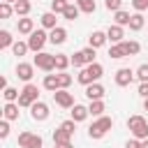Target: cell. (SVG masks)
I'll list each match as a JSON object with an SVG mask.
<instances>
[{
    "label": "cell",
    "mask_w": 148,
    "mask_h": 148,
    "mask_svg": "<svg viewBox=\"0 0 148 148\" xmlns=\"http://www.w3.org/2000/svg\"><path fill=\"white\" fill-rule=\"evenodd\" d=\"M146 25V18H143V14L141 12H136V14H132V18H130V30H141Z\"/></svg>",
    "instance_id": "44dd1931"
},
{
    "label": "cell",
    "mask_w": 148,
    "mask_h": 148,
    "mask_svg": "<svg viewBox=\"0 0 148 148\" xmlns=\"http://www.w3.org/2000/svg\"><path fill=\"white\" fill-rule=\"evenodd\" d=\"M120 5H123V0H104V7H106L109 12H118Z\"/></svg>",
    "instance_id": "f35d334b"
},
{
    "label": "cell",
    "mask_w": 148,
    "mask_h": 148,
    "mask_svg": "<svg viewBox=\"0 0 148 148\" xmlns=\"http://www.w3.org/2000/svg\"><path fill=\"white\" fill-rule=\"evenodd\" d=\"M37 97H39L37 86H35V83H25V88H23L21 95H18V106H32V104L37 102Z\"/></svg>",
    "instance_id": "277c9868"
},
{
    "label": "cell",
    "mask_w": 148,
    "mask_h": 148,
    "mask_svg": "<svg viewBox=\"0 0 148 148\" xmlns=\"http://www.w3.org/2000/svg\"><path fill=\"white\" fill-rule=\"evenodd\" d=\"M127 130L134 134V139H148V120L143 116H130L127 118Z\"/></svg>",
    "instance_id": "7a4b0ae2"
},
{
    "label": "cell",
    "mask_w": 148,
    "mask_h": 148,
    "mask_svg": "<svg viewBox=\"0 0 148 148\" xmlns=\"http://www.w3.org/2000/svg\"><path fill=\"white\" fill-rule=\"evenodd\" d=\"M53 143H72V132L60 125V127L53 132Z\"/></svg>",
    "instance_id": "9a60e30c"
},
{
    "label": "cell",
    "mask_w": 148,
    "mask_h": 148,
    "mask_svg": "<svg viewBox=\"0 0 148 148\" xmlns=\"http://www.w3.org/2000/svg\"><path fill=\"white\" fill-rule=\"evenodd\" d=\"M143 109H146V111H148V97H146V99H143Z\"/></svg>",
    "instance_id": "7dc6e473"
},
{
    "label": "cell",
    "mask_w": 148,
    "mask_h": 148,
    "mask_svg": "<svg viewBox=\"0 0 148 148\" xmlns=\"http://www.w3.org/2000/svg\"><path fill=\"white\" fill-rule=\"evenodd\" d=\"M79 14H81V9H79V5H67V9L62 12V16L67 18V21H74V18H79Z\"/></svg>",
    "instance_id": "484cf974"
},
{
    "label": "cell",
    "mask_w": 148,
    "mask_h": 148,
    "mask_svg": "<svg viewBox=\"0 0 148 148\" xmlns=\"http://www.w3.org/2000/svg\"><path fill=\"white\" fill-rule=\"evenodd\" d=\"M32 30H35V21L28 18V16H21V18H18V32H21V35H30Z\"/></svg>",
    "instance_id": "ac0fdd59"
},
{
    "label": "cell",
    "mask_w": 148,
    "mask_h": 148,
    "mask_svg": "<svg viewBox=\"0 0 148 148\" xmlns=\"http://www.w3.org/2000/svg\"><path fill=\"white\" fill-rule=\"evenodd\" d=\"M2 2H18V0H2Z\"/></svg>",
    "instance_id": "c3c4849f"
},
{
    "label": "cell",
    "mask_w": 148,
    "mask_h": 148,
    "mask_svg": "<svg viewBox=\"0 0 148 148\" xmlns=\"http://www.w3.org/2000/svg\"><path fill=\"white\" fill-rule=\"evenodd\" d=\"M136 79L143 83V81H148V62L146 65H139V69H136Z\"/></svg>",
    "instance_id": "8d00e7d4"
},
{
    "label": "cell",
    "mask_w": 148,
    "mask_h": 148,
    "mask_svg": "<svg viewBox=\"0 0 148 148\" xmlns=\"http://www.w3.org/2000/svg\"><path fill=\"white\" fill-rule=\"evenodd\" d=\"M90 116V111H88V106H81V104H74L72 106V120H76V123H81V120H86Z\"/></svg>",
    "instance_id": "e0dca14e"
},
{
    "label": "cell",
    "mask_w": 148,
    "mask_h": 148,
    "mask_svg": "<svg viewBox=\"0 0 148 148\" xmlns=\"http://www.w3.org/2000/svg\"><path fill=\"white\" fill-rule=\"evenodd\" d=\"M125 148H141V139H130L125 143Z\"/></svg>",
    "instance_id": "ee69618b"
},
{
    "label": "cell",
    "mask_w": 148,
    "mask_h": 148,
    "mask_svg": "<svg viewBox=\"0 0 148 148\" xmlns=\"http://www.w3.org/2000/svg\"><path fill=\"white\" fill-rule=\"evenodd\" d=\"M139 95H141V97H143V99H146V97H148V81H143V83H141V86H139Z\"/></svg>",
    "instance_id": "7bdbcfd3"
},
{
    "label": "cell",
    "mask_w": 148,
    "mask_h": 148,
    "mask_svg": "<svg viewBox=\"0 0 148 148\" xmlns=\"http://www.w3.org/2000/svg\"><path fill=\"white\" fill-rule=\"evenodd\" d=\"M12 51H14V56H25L30 51V46H28V42H14Z\"/></svg>",
    "instance_id": "1f68e13d"
},
{
    "label": "cell",
    "mask_w": 148,
    "mask_h": 148,
    "mask_svg": "<svg viewBox=\"0 0 148 148\" xmlns=\"http://www.w3.org/2000/svg\"><path fill=\"white\" fill-rule=\"evenodd\" d=\"M18 146L21 148H42V136L32 132H21L18 134Z\"/></svg>",
    "instance_id": "52a82bcc"
},
{
    "label": "cell",
    "mask_w": 148,
    "mask_h": 148,
    "mask_svg": "<svg viewBox=\"0 0 148 148\" xmlns=\"http://www.w3.org/2000/svg\"><path fill=\"white\" fill-rule=\"evenodd\" d=\"M46 39H49V35H46L44 30H32V32H30V37H28V46H30V51L39 53V51L44 49Z\"/></svg>",
    "instance_id": "8992f818"
},
{
    "label": "cell",
    "mask_w": 148,
    "mask_h": 148,
    "mask_svg": "<svg viewBox=\"0 0 148 148\" xmlns=\"http://www.w3.org/2000/svg\"><path fill=\"white\" fill-rule=\"evenodd\" d=\"M76 5H79V9L81 12H86V14H92L95 12V0H76Z\"/></svg>",
    "instance_id": "4dcf8cb0"
},
{
    "label": "cell",
    "mask_w": 148,
    "mask_h": 148,
    "mask_svg": "<svg viewBox=\"0 0 148 148\" xmlns=\"http://www.w3.org/2000/svg\"><path fill=\"white\" fill-rule=\"evenodd\" d=\"M67 5H69V0H51V12L62 14V12L67 9Z\"/></svg>",
    "instance_id": "836d02e7"
},
{
    "label": "cell",
    "mask_w": 148,
    "mask_h": 148,
    "mask_svg": "<svg viewBox=\"0 0 148 148\" xmlns=\"http://www.w3.org/2000/svg\"><path fill=\"white\" fill-rule=\"evenodd\" d=\"M44 88H46V90H51V92L60 90V83H58V74H46V76H44Z\"/></svg>",
    "instance_id": "7402d4cb"
},
{
    "label": "cell",
    "mask_w": 148,
    "mask_h": 148,
    "mask_svg": "<svg viewBox=\"0 0 148 148\" xmlns=\"http://www.w3.org/2000/svg\"><path fill=\"white\" fill-rule=\"evenodd\" d=\"M32 74H35V65H30V62H18V65H16V76H18L21 81L30 83Z\"/></svg>",
    "instance_id": "8fae6325"
},
{
    "label": "cell",
    "mask_w": 148,
    "mask_h": 148,
    "mask_svg": "<svg viewBox=\"0 0 148 148\" xmlns=\"http://www.w3.org/2000/svg\"><path fill=\"white\" fill-rule=\"evenodd\" d=\"M106 37H109V39H111L113 44L123 42V37H125V32H123V25H118V23L109 25V30H106Z\"/></svg>",
    "instance_id": "5bb4252c"
},
{
    "label": "cell",
    "mask_w": 148,
    "mask_h": 148,
    "mask_svg": "<svg viewBox=\"0 0 148 148\" xmlns=\"http://www.w3.org/2000/svg\"><path fill=\"white\" fill-rule=\"evenodd\" d=\"M0 136H2V139H7V136H9V123H7V118L0 123Z\"/></svg>",
    "instance_id": "b9f144b4"
},
{
    "label": "cell",
    "mask_w": 148,
    "mask_h": 148,
    "mask_svg": "<svg viewBox=\"0 0 148 148\" xmlns=\"http://www.w3.org/2000/svg\"><path fill=\"white\" fill-rule=\"evenodd\" d=\"M42 25H44V28H49V30L58 28V18H56V12H46V14H42Z\"/></svg>",
    "instance_id": "ffe728a7"
},
{
    "label": "cell",
    "mask_w": 148,
    "mask_h": 148,
    "mask_svg": "<svg viewBox=\"0 0 148 148\" xmlns=\"http://www.w3.org/2000/svg\"><path fill=\"white\" fill-rule=\"evenodd\" d=\"M123 46H125V53H127V56H136V53L141 51V44H139V42H134V39L123 42Z\"/></svg>",
    "instance_id": "83f0119b"
},
{
    "label": "cell",
    "mask_w": 148,
    "mask_h": 148,
    "mask_svg": "<svg viewBox=\"0 0 148 148\" xmlns=\"http://www.w3.org/2000/svg\"><path fill=\"white\" fill-rule=\"evenodd\" d=\"M53 148H72V143H56Z\"/></svg>",
    "instance_id": "f6af8a7d"
},
{
    "label": "cell",
    "mask_w": 148,
    "mask_h": 148,
    "mask_svg": "<svg viewBox=\"0 0 148 148\" xmlns=\"http://www.w3.org/2000/svg\"><path fill=\"white\" fill-rule=\"evenodd\" d=\"M58 83H60V88H67V86L72 83V76L65 74V72H58Z\"/></svg>",
    "instance_id": "74e56055"
},
{
    "label": "cell",
    "mask_w": 148,
    "mask_h": 148,
    "mask_svg": "<svg viewBox=\"0 0 148 148\" xmlns=\"http://www.w3.org/2000/svg\"><path fill=\"white\" fill-rule=\"evenodd\" d=\"M127 53H125V46H123V42H118V44H113L111 49H109V58H113V60H120V58H125Z\"/></svg>",
    "instance_id": "cb8c5ba5"
},
{
    "label": "cell",
    "mask_w": 148,
    "mask_h": 148,
    "mask_svg": "<svg viewBox=\"0 0 148 148\" xmlns=\"http://www.w3.org/2000/svg\"><path fill=\"white\" fill-rule=\"evenodd\" d=\"M2 116H5L7 120H16V118H18V104L7 102V104H5V109H2Z\"/></svg>",
    "instance_id": "d6986e66"
},
{
    "label": "cell",
    "mask_w": 148,
    "mask_h": 148,
    "mask_svg": "<svg viewBox=\"0 0 148 148\" xmlns=\"http://www.w3.org/2000/svg\"><path fill=\"white\" fill-rule=\"evenodd\" d=\"M130 18H132V16H130V12H123V9H118V12H116V16H113V21H116L118 25H130Z\"/></svg>",
    "instance_id": "f1b7e54d"
},
{
    "label": "cell",
    "mask_w": 148,
    "mask_h": 148,
    "mask_svg": "<svg viewBox=\"0 0 148 148\" xmlns=\"http://www.w3.org/2000/svg\"><path fill=\"white\" fill-rule=\"evenodd\" d=\"M53 99H56V104L62 106V109H72V106H74V95L67 92V88L56 90V92H53Z\"/></svg>",
    "instance_id": "ba28073f"
},
{
    "label": "cell",
    "mask_w": 148,
    "mask_h": 148,
    "mask_svg": "<svg viewBox=\"0 0 148 148\" xmlns=\"http://www.w3.org/2000/svg\"><path fill=\"white\" fill-rule=\"evenodd\" d=\"M30 116H32V120H39V123H42V120H46V118H49V106H46L44 102H39V99H37V102L30 106Z\"/></svg>",
    "instance_id": "30bf717a"
},
{
    "label": "cell",
    "mask_w": 148,
    "mask_h": 148,
    "mask_svg": "<svg viewBox=\"0 0 148 148\" xmlns=\"http://www.w3.org/2000/svg\"><path fill=\"white\" fill-rule=\"evenodd\" d=\"M30 0H18V2H14V12H16V16H28L30 14Z\"/></svg>",
    "instance_id": "603a6c76"
},
{
    "label": "cell",
    "mask_w": 148,
    "mask_h": 148,
    "mask_svg": "<svg viewBox=\"0 0 148 148\" xmlns=\"http://www.w3.org/2000/svg\"><path fill=\"white\" fill-rule=\"evenodd\" d=\"M67 65H72V58L65 56V53H56V69H58V72H65Z\"/></svg>",
    "instance_id": "d4e9b609"
},
{
    "label": "cell",
    "mask_w": 148,
    "mask_h": 148,
    "mask_svg": "<svg viewBox=\"0 0 148 148\" xmlns=\"http://www.w3.org/2000/svg\"><path fill=\"white\" fill-rule=\"evenodd\" d=\"M7 46H14L12 32L9 30H0V49H7Z\"/></svg>",
    "instance_id": "f546056e"
},
{
    "label": "cell",
    "mask_w": 148,
    "mask_h": 148,
    "mask_svg": "<svg viewBox=\"0 0 148 148\" xmlns=\"http://www.w3.org/2000/svg\"><path fill=\"white\" fill-rule=\"evenodd\" d=\"M81 53H83V60H86V65L95 62V49H92V46H86V49H81Z\"/></svg>",
    "instance_id": "d590c367"
},
{
    "label": "cell",
    "mask_w": 148,
    "mask_h": 148,
    "mask_svg": "<svg viewBox=\"0 0 148 148\" xmlns=\"http://www.w3.org/2000/svg\"><path fill=\"white\" fill-rule=\"evenodd\" d=\"M134 74H136V72H132L130 67H120V69L116 72V86H120V88L130 86L132 79H134Z\"/></svg>",
    "instance_id": "9c48e42d"
},
{
    "label": "cell",
    "mask_w": 148,
    "mask_h": 148,
    "mask_svg": "<svg viewBox=\"0 0 148 148\" xmlns=\"http://www.w3.org/2000/svg\"><path fill=\"white\" fill-rule=\"evenodd\" d=\"M106 32H102V30H95V32H90V37H88V46H92V49H99V46H104L106 44Z\"/></svg>",
    "instance_id": "7c38bea8"
},
{
    "label": "cell",
    "mask_w": 148,
    "mask_h": 148,
    "mask_svg": "<svg viewBox=\"0 0 148 148\" xmlns=\"http://www.w3.org/2000/svg\"><path fill=\"white\" fill-rule=\"evenodd\" d=\"M132 7L136 12H143V9H148V0H132Z\"/></svg>",
    "instance_id": "60d3db41"
},
{
    "label": "cell",
    "mask_w": 148,
    "mask_h": 148,
    "mask_svg": "<svg viewBox=\"0 0 148 148\" xmlns=\"http://www.w3.org/2000/svg\"><path fill=\"white\" fill-rule=\"evenodd\" d=\"M86 97L92 102V99H102L104 97V86H99V83H90V86H86Z\"/></svg>",
    "instance_id": "4fadbf2b"
},
{
    "label": "cell",
    "mask_w": 148,
    "mask_h": 148,
    "mask_svg": "<svg viewBox=\"0 0 148 148\" xmlns=\"http://www.w3.org/2000/svg\"><path fill=\"white\" fill-rule=\"evenodd\" d=\"M18 95H21V92H18L16 88H9V86L2 90V97H5L7 102H18Z\"/></svg>",
    "instance_id": "d6a6232c"
},
{
    "label": "cell",
    "mask_w": 148,
    "mask_h": 148,
    "mask_svg": "<svg viewBox=\"0 0 148 148\" xmlns=\"http://www.w3.org/2000/svg\"><path fill=\"white\" fill-rule=\"evenodd\" d=\"M72 65H74V67H83V65H86V60H83V53H81V51L72 56Z\"/></svg>",
    "instance_id": "ab89813d"
},
{
    "label": "cell",
    "mask_w": 148,
    "mask_h": 148,
    "mask_svg": "<svg viewBox=\"0 0 148 148\" xmlns=\"http://www.w3.org/2000/svg\"><path fill=\"white\" fill-rule=\"evenodd\" d=\"M141 148H148V139H143V141H141Z\"/></svg>",
    "instance_id": "bcb514c9"
},
{
    "label": "cell",
    "mask_w": 148,
    "mask_h": 148,
    "mask_svg": "<svg viewBox=\"0 0 148 148\" xmlns=\"http://www.w3.org/2000/svg\"><path fill=\"white\" fill-rule=\"evenodd\" d=\"M102 74H104V67H102L99 62H90V65H86V67L79 72L76 81L83 83V86H90V83H97V81L102 79Z\"/></svg>",
    "instance_id": "6da1fadb"
},
{
    "label": "cell",
    "mask_w": 148,
    "mask_h": 148,
    "mask_svg": "<svg viewBox=\"0 0 148 148\" xmlns=\"http://www.w3.org/2000/svg\"><path fill=\"white\" fill-rule=\"evenodd\" d=\"M12 14H16L14 7H12V2H2V5H0V16H2V18H9Z\"/></svg>",
    "instance_id": "e575fe53"
},
{
    "label": "cell",
    "mask_w": 148,
    "mask_h": 148,
    "mask_svg": "<svg viewBox=\"0 0 148 148\" xmlns=\"http://www.w3.org/2000/svg\"><path fill=\"white\" fill-rule=\"evenodd\" d=\"M32 65L39 67V69H44V72H53V69H56V56H53V53H46V51H39V53L35 56Z\"/></svg>",
    "instance_id": "5b68a950"
},
{
    "label": "cell",
    "mask_w": 148,
    "mask_h": 148,
    "mask_svg": "<svg viewBox=\"0 0 148 148\" xmlns=\"http://www.w3.org/2000/svg\"><path fill=\"white\" fill-rule=\"evenodd\" d=\"M88 111H90V116H97V118H99V116L104 113V102H102V99H92L90 106H88Z\"/></svg>",
    "instance_id": "4316f807"
},
{
    "label": "cell",
    "mask_w": 148,
    "mask_h": 148,
    "mask_svg": "<svg viewBox=\"0 0 148 148\" xmlns=\"http://www.w3.org/2000/svg\"><path fill=\"white\" fill-rule=\"evenodd\" d=\"M111 127H113V118H109V116H99V118L88 127V134H90V139H102Z\"/></svg>",
    "instance_id": "3957f363"
},
{
    "label": "cell",
    "mask_w": 148,
    "mask_h": 148,
    "mask_svg": "<svg viewBox=\"0 0 148 148\" xmlns=\"http://www.w3.org/2000/svg\"><path fill=\"white\" fill-rule=\"evenodd\" d=\"M65 39H67V30H65V28H60V25H58V28H53V30L49 32V42H51V44H62Z\"/></svg>",
    "instance_id": "2e32d148"
}]
</instances>
